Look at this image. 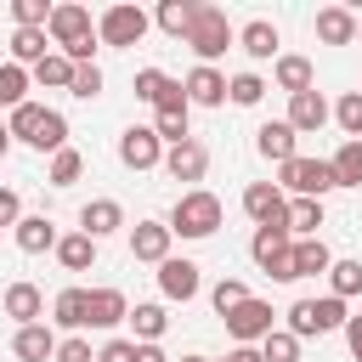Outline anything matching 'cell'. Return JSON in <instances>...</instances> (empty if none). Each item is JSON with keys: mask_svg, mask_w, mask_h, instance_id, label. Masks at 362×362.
Returning a JSON list of instances; mask_svg holds the SVG:
<instances>
[{"mask_svg": "<svg viewBox=\"0 0 362 362\" xmlns=\"http://www.w3.org/2000/svg\"><path fill=\"white\" fill-rule=\"evenodd\" d=\"M345 345H351V356L362 362V311H351V322H345Z\"/></svg>", "mask_w": 362, "mask_h": 362, "instance_id": "cell-50", "label": "cell"}, {"mask_svg": "<svg viewBox=\"0 0 362 362\" xmlns=\"http://www.w3.org/2000/svg\"><path fill=\"white\" fill-rule=\"evenodd\" d=\"M226 362H266V356H260V345H232Z\"/></svg>", "mask_w": 362, "mask_h": 362, "instance_id": "cell-51", "label": "cell"}, {"mask_svg": "<svg viewBox=\"0 0 362 362\" xmlns=\"http://www.w3.org/2000/svg\"><path fill=\"white\" fill-rule=\"evenodd\" d=\"M283 317H288V334H294V339H311V334H334V328H345V322H351L345 300H334V294H322V300H294Z\"/></svg>", "mask_w": 362, "mask_h": 362, "instance_id": "cell-2", "label": "cell"}, {"mask_svg": "<svg viewBox=\"0 0 362 362\" xmlns=\"http://www.w3.org/2000/svg\"><path fill=\"white\" fill-rule=\"evenodd\" d=\"M317 226H322V198H294L288 204V232L294 238H317Z\"/></svg>", "mask_w": 362, "mask_h": 362, "instance_id": "cell-33", "label": "cell"}, {"mask_svg": "<svg viewBox=\"0 0 362 362\" xmlns=\"http://www.w3.org/2000/svg\"><path fill=\"white\" fill-rule=\"evenodd\" d=\"M255 266L277 283H294V232L288 226H255V243H249Z\"/></svg>", "mask_w": 362, "mask_h": 362, "instance_id": "cell-3", "label": "cell"}, {"mask_svg": "<svg viewBox=\"0 0 362 362\" xmlns=\"http://www.w3.org/2000/svg\"><path fill=\"white\" fill-rule=\"evenodd\" d=\"M85 300H90V288H62V294L51 300V322L68 328V334H79V328H85Z\"/></svg>", "mask_w": 362, "mask_h": 362, "instance_id": "cell-29", "label": "cell"}, {"mask_svg": "<svg viewBox=\"0 0 362 362\" xmlns=\"http://www.w3.org/2000/svg\"><path fill=\"white\" fill-rule=\"evenodd\" d=\"M40 119H45V107H40V102H23V107L6 119L11 141H28V147H34V136H40Z\"/></svg>", "mask_w": 362, "mask_h": 362, "instance_id": "cell-38", "label": "cell"}, {"mask_svg": "<svg viewBox=\"0 0 362 362\" xmlns=\"http://www.w3.org/2000/svg\"><path fill=\"white\" fill-rule=\"evenodd\" d=\"M34 147H40V153H62V147H68V119H62L57 107H45V119H40V136H34Z\"/></svg>", "mask_w": 362, "mask_h": 362, "instance_id": "cell-39", "label": "cell"}, {"mask_svg": "<svg viewBox=\"0 0 362 362\" xmlns=\"http://www.w3.org/2000/svg\"><path fill=\"white\" fill-rule=\"evenodd\" d=\"M34 85H51V90H68L74 85V62L62 57V51H51L40 68H34Z\"/></svg>", "mask_w": 362, "mask_h": 362, "instance_id": "cell-36", "label": "cell"}, {"mask_svg": "<svg viewBox=\"0 0 362 362\" xmlns=\"http://www.w3.org/2000/svg\"><path fill=\"white\" fill-rule=\"evenodd\" d=\"M136 362H170V356H164L158 345H136Z\"/></svg>", "mask_w": 362, "mask_h": 362, "instance_id": "cell-52", "label": "cell"}, {"mask_svg": "<svg viewBox=\"0 0 362 362\" xmlns=\"http://www.w3.org/2000/svg\"><path fill=\"white\" fill-rule=\"evenodd\" d=\"M79 175H85V158H79L74 147H62V153H51V170H45V181H51V187H74Z\"/></svg>", "mask_w": 362, "mask_h": 362, "instance_id": "cell-40", "label": "cell"}, {"mask_svg": "<svg viewBox=\"0 0 362 362\" xmlns=\"http://www.w3.org/2000/svg\"><path fill=\"white\" fill-rule=\"evenodd\" d=\"M96 362H136V339H107L96 351Z\"/></svg>", "mask_w": 362, "mask_h": 362, "instance_id": "cell-48", "label": "cell"}, {"mask_svg": "<svg viewBox=\"0 0 362 362\" xmlns=\"http://www.w3.org/2000/svg\"><path fill=\"white\" fill-rule=\"evenodd\" d=\"M260 356H266V362H300V339H294L288 328H272V334L260 339Z\"/></svg>", "mask_w": 362, "mask_h": 362, "instance_id": "cell-42", "label": "cell"}, {"mask_svg": "<svg viewBox=\"0 0 362 362\" xmlns=\"http://www.w3.org/2000/svg\"><path fill=\"white\" fill-rule=\"evenodd\" d=\"M334 119H339L345 141H362V90H345V96L334 102Z\"/></svg>", "mask_w": 362, "mask_h": 362, "instance_id": "cell-41", "label": "cell"}, {"mask_svg": "<svg viewBox=\"0 0 362 362\" xmlns=\"http://www.w3.org/2000/svg\"><path fill=\"white\" fill-rule=\"evenodd\" d=\"M119 164H124V170H158V164H164L158 130H153V124H130V130L119 136Z\"/></svg>", "mask_w": 362, "mask_h": 362, "instance_id": "cell-9", "label": "cell"}, {"mask_svg": "<svg viewBox=\"0 0 362 362\" xmlns=\"http://www.w3.org/2000/svg\"><path fill=\"white\" fill-rule=\"evenodd\" d=\"M68 96H79V102H90V96H102V68H96V62H85V68H74V85H68Z\"/></svg>", "mask_w": 362, "mask_h": 362, "instance_id": "cell-46", "label": "cell"}, {"mask_svg": "<svg viewBox=\"0 0 362 362\" xmlns=\"http://www.w3.org/2000/svg\"><path fill=\"white\" fill-rule=\"evenodd\" d=\"M255 147H260V158H272L277 170L294 158V124L288 119H266L260 130H255Z\"/></svg>", "mask_w": 362, "mask_h": 362, "instance_id": "cell-19", "label": "cell"}, {"mask_svg": "<svg viewBox=\"0 0 362 362\" xmlns=\"http://www.w3.org/2000/svg\"><path fill=\"white\" fill-rule=\"evenodd\" d=\"M28 85H34V74L28 68H17V62H0V107H23L28 102Z\"/></svg>", "mask_w": 362, "mask_h": 362, "instance_id": "cell-32", "label": "cell"}, {"mask_svg": "<svg viewBox=\"0 0 362 362\" xmlns=\"http://www.w3.org/2000/svg\"><path fill=\"white\" fill-rule=\"evenodd\" d=\"M119 322H130V300H124L119 288H90V300H85V328H119Z\"/></svg>", "mask_w": 362, "mask_h": 362, "instance_id": "cell-17", "label": "cell"}, {"mask_svg": "<svg viewBox=\"0 0 362 362\" xmlns=\"http://www.w3.org/2000/svg\"><path fill=\"white\" fill-rule=\"evenodd\" d=\"M181 45H192V51H198V62H209V68H215V57H226V45H238V34H232V23H226V11H221V6H198L192 34H187Z\"/></svg>", "mask_w": 362, "mask_h": 362, "instance_id": "cell-4", "label": "cell"}, {"mask_svg": "<svg viewBox=\"0 0 362 362\" xmlns=\"http://www.w3.org/2000/svg\"><path fill=\"white\" fill-rule=\"evenodd\" d=\"M243 215L255 226H288V204H283V192L272 181H249L243 187Z\"/></svg>", "mask_w": 362, "mask_h": 362, "instance_id": "cell-11", "label": "cell"}, {"mask_svg": "<svg viewBox=\"0 0 362 362\" xmlns=\"http://www.w3.org/2000/svg\"><path fill=\"white\" fill-rule=\"evenodd\" d=\"M187 119H192V102H187V90H181V79L164 90V102L153 107V130H158V141L164 147H181V141H192V130H187Z\"/></svg>", "mask_w": 362, "mask_h": 362, "instance_id": "cell-7", "label": "cell"}, {"mask_svg": "<svg viewBox=\"0 0 362 362\" xmlns=\"http://www.w3.org/2000/svg\"><path fill=\"white\" fill-rule=\"evenodd\" d=\"M6 153H11V130L0 124V158H6Z\"/></svg>", "mask_w": 362, "mask_h": 362, "instance_id": "cell-53", "label": "cell"}, {"mask_svg": "<svg viewBox=\"0 0 362 362\" xmlns=\"http://www.w3.org/2000/svg\"><path fill=\"white\" fill-rule=\"evenodd\" d=\"M221 221H226V209H221V198L209 187H187L175 198V209H170V232L175 238H215Z\"/></svg>", "mask_w": 362, "mask_h": 362, "instance_id": "cell-1", "label": "cell"}, {"mask_svg": "<svg viewBox=\"0 0 362 362\" xmlns=\"http://www.w3.org/2000/svg\"><path fill=\"white\" fill-rule=\"evenodd\" d=\"M11 23L17 28H45L51 23V6L45 0H11Z\"/></svg>", "mask_w": 362, "mask_h": 362, "instance_id": "cell-45", "label": "cell"}, {"mask_svg": "<svg viewBox=\"0 0 362 362\" xmlns=\"http://www.w3.org/2000/svg\"><path fill=\"white\" fill-rule=\"evenodd\" d=\"M328 102H322V90L311 85V90H300V96H288V124H294V136H317L322 124H328Z\"/></svg>", "mask_w": 362, "mask_h": 362, "instance_id": "cell-14", "label": "cell"}, {"mask_svg": "<svg viewBox=\"0 0 362 362\" xmlns=\"http://www.w3.org/2000/svg\"><path fill=\"white\" fill-rule=\"evenodd\" d=\"M328 266H334V255L322 238H294V277H322Z\"/></svg>", "mask_w": 362, "mask_h": 362, "instance_id": "cell-28", "label": "cell"}, {"mask_svg": "<svg viewBox=\"0 0 362 362\" xmlns=\"http://www.w3.org/2000/svg\"><path fill=\"white\" fill-rule=\"evenodd\" d=\"M141 34H147V11L141 6H107L102 17H96V40L102 45H141Z\"/></svg>", "mask_w": 362, "mask_h": 362, "instance_id": "cell-8", "label": "cell"}, {"mask_svg": "<svg viewBox=\"0 0 362 362\" xmlns=\"http://www.w3.org/2000/svg\"><path fill=\"white\" fill-rule=\"evenodd\" d=\"M181 362H209V356H181Z\"/></svg>", "mask_w": 362, "mask_h": 362, "instance_id": "cell-54", "label": "cell"}, {"mask_svg": "<svg viewBox=\"0 0 362 362\" xmlns=\"http://www.w3.org/2000/svg\"><path fill=\"white\" fill-rule=\"evenodd\" d=\"M198 288H204L198 260H175V255H170V260L158 266V294H164V300H192Z\"/></svg>", "mask_w": 362, "mask_h": 362, "instance_id": "cell-16", "label": "cell"}, {"mask_svg": "<svg viewBox=\"0 0 362 362\" xmlns=\"http://www.w3.org/2000/svg\"><path fill=\"white\" fill-rule=\"evenodd\" d=\"M57 345H62V339H57L45 322H28V328L11 334V351H17L23 362H57Z\"/></svg>", "mask_w": 362, "mask_h": 362, "instance_id": "cell-20", "label": "cell"}, {"mask_svg": "<svg viewBox=\"0 0 362 362\" xmlns=\"http://www.w3.org/2000/svg\"><path fill=\"white\" fill-rule=\"evenodd\" d=\"M170 85H175V79H170V74H164V68H141V74H136V85H130V90H136V102H147V107H158V102H164V90H170Z\"/></svg>", "mask_w": 362, "mask_h": 362, "instance_id": "cell-37", "label": "cell"}, {"mask_svg": "<svg viewBox=\"0 0 362 362\" xmlns=\"http://www.w3.org/2000/svg\"><path fill=\"white\" fill-rule=\"evenodd\" d=\"M11 232H17V249H23V255H45V249L57 255V226H51L45 215H23Z\"/></svg>", "mask_w": 362, "mask_h": 362, "instance_id": "cell-26", "label": "cell"}, {"mask_svg": "<svg viewBox=\"0 0 362 362\" xmlns=\"http://www.w3.org/2000/svg\"><path fill=\"white\" fill-rule=\"evenodd\" d=\"M164 170H170V181H204V170H209V147L192 136V141H181V147H164Z\"/></svg>", "mask_w": 362, "mask_h": 362, "instance_id": "cell-15", "label": "cell"}, {"mask_svg": "<svg viewBox=\"0 0 362 362\" xmlns=\"http://www.w3.org/2000/svg\"><path fill=\"white\" fill-rule=\"evenodd\" d=\"M119 226H124V204H119V198H90V204L79 209V232L96 238V243H102L107 232H119Z\"/></svg>", "mask_w": 362, "mask_h": 362, "instance_id": "cell-18", "label": "cell"}, {"mask_svg": "<svg viewBox=\"0 0 362 362\" xmlns=\"http://www.w3.org/2000/svg\"><path fill=\"white\" fill-rule=\"evenodd\" d=\"M283 187H288L294 198H322V192H334L339 181H334V164H328V158H305V153H294V158L283 164Z\"/></svg>", "mask_w": 362, "mask_h": 362, "instance_id": "cell-6", "label": "cell"}, {"mask_svg": "<svg viewBox=\"0 0 362 362\" xmlns=\"http://www.w3.org/2000/svg\"><path fill=\"white\" fill-rule=\"evenodd\" d=\"M57 362H96V351H90L85 334H68V339L57 345Z\"/></svg>", "mask_w": 362, "mask_h": 362, "instance_id": "cell-47", "label": "cell"}, {"mask_svg": "<svg viewBox=\"0 0 362 362\" xmlns=\"http://www.w3.org/2000/svg\"><path fill=\"white\" fill-rule=\"evenodd\" d=\"M272 317H277V311H272L266 300H255V294H249V300H243V305H238L232 317H221V322H226V334H232L238 345H260V339H266V334L277 328Z\"/></svg>", "mask_w": 362, "mask_h": 362, "instance_id": "cell-10", "label": "cell"}, {"mask_svg": "<svg viewBox=\"0 0 362 362\" xmlns=\"http://www.w3.org/2000/svg\"><path fill=\"white\" fill-rule=\"evenodd\" d=\"M328 294H334V300L362 294V260H334V266H328Z\"/></svg>", "mask_w": 362, "mask_h": 362, "instance_id": "cell-34", "label": "cell"}, {"mask_svg": "<svg viewBox=\"0 0 362 362\" xmlns=\"http://www.w3.org/2000/svg\"><path fill=\"white\" fill-rule=\"evenodd\" d=\"M130 328H136V345H158L164 339V328H170V317H164V305H136L130 311Z\"/></svg>", "mask_w": 362, "mask_h": 362, "instance_id": "cell-31", "label": "cell"}, {"mask_svg": "<svg viewBox=\"0 0 362 362\" xmlns=\"http://www.w3.org/2000/svg\"><path fill=\"white\" fill-rule=\"evenodd\" d=\"M356 40H362V23H356Z\"/></svg>", "mask_w": 362, "mask_h": 362, "instance_id": "cell-55", "label": "cell"}, {"mask_svg": "<svg viewBox=\"0 0 362 362\" xmlns=\"http://www.w3.org/2000/svg\"><path fill=\"white\" fill-rule=\"evenodd\" d=\"M170 243H175L170 221H136V226H130V255L147 260V266H164V260H170Z\"/></svg>", "mask_w": 362, "mask_h": 362, "instance_id": "cell-12", "label": "cell"}, {"mask_svg": "<svg viewBox=\"0 0 362 362\" xmlns=\"http://www.w3.org/2000/svg\"><path fill=\"white\" fill-rule=\"evenodd\" d=\"M17 221H23V198L11 187H0V226H17Z\"/></svg>", "mask_w": 362, "mask_h": 362, "instance_id": "cell-49", "label": "cell"}, {"mask_svg": "<svg viewBox=\"0 0 362 362\" xmlns=\"http://www.w3.org/2000/svg\"><path fill=\"white\" fill-rule=\"evenodd\" d=\"M45 57H51V34H45V28H17V34H11V62H17V68L34 74Z\"/></svg>", "mask_w": 362, "mask_h": 362, "instance_id": "cell-24", "label": "cell"}, {"mask_svg": "<svg viewBox=\"0 0 362 362\" xmlns=\"http://www.w3.org/2000/svg\"><path fill=\"white\" fill-rule=\"evenodd\" d=\"M266 96V79L260 74H238V79H226V102H238V107H255Z\"/></svg>", "mask_w": 362, "mask_h": 362, "instance_id": "cell-43", "label": "cell"}, {"mask_svg": "<svg viewBox=\"0 0 362 362\" xmlns=\"http://www.w3.org/2000/svg\"><path fill=\"white\" fill-rule=\"evenodd\" d=\"M243 300H249V288H243V283H238V277H221V283H215V288H209V305H215V311H221V317H232V311H238V305H243Z\"/></svg>", "mask_w": 362, "mask_h": 362, "instance_id": "cell-44", "label": "cell"}, {"mask_svg": "<svg viewBox=\"0 0 362 362\" xmlns=\"http://www.w3.org/2000/svg\"><path fill=\"white\" fill-rule=\"evenodd\" d=\"M238 45L255 57V62H277L283 51V40H277V23H266V17H255V23H243V34H238Z\"/></svg>", "mask_w": 362, "mask_h": 362, "instance_id": "cell-23", "label": "cell"}, {"mask_svg": "<svg viewBox=\"0 0 362 362\" xmlns=\"http://www.w3.org/2000/svg\"><path fill=\"white\" fill-rule=\"evenodd\" d=\"M181 90H187L192 107H221V102H226V74L209 68V62H198V68L181 79Z\"/></svg>", "mask_w": 362, "mask_h": 362, "instance_id": "cell-13", "label": "cell"}, {"mask_svg": "<svg viewBox=\"0 0 362 362\" xmlns=\"http://www.w3.org/2000/svg\"><path fill=\"white\" fill-rule=\"evenodd\" d=\"M57 260H62L68 272H85V266H96V238H85V232H68V238H57Z\"/></svg>", "mask_w": 362, "mask_h": 362, "instance_id": "cell-30", "label": "cell"}, {"mask_svg": "<svg viewBox=\"0 0 362 362\" xmlns=\"http://www.w3.org/2000/svg\"><path fill=\"white\" fill-rule=\"evenodd\" d=\"M356 23H362V17H356L351 6H322V11H317V40H322V45H351V40H356Z\"/></svg>", "mask_w": 362, "mask_h": 362, "instance_id": "cell-21", "label": "cell"}, {"mask_svg": "<svg viewBox=\"0 0 362 362\" xmlns=\"http://www.w3.org/2000/svg\"><path fill=\"white\" fill-rule=\"evenodd\" d=\"M45 34H51V45H62V57H74L85 40H96V17H90L85 6L62 0V6H51V23H45Z\"/></svg>", "mask_w": 362, "mask_h": 362, "instance_id": "cell-5", "label": "cell"}, {"mask_svg": "<svg viewBox=\"0 0 362 362\" xmlns=\"http://www.w3.org/2000/svg\"><path fill=\"white\" fill-rule=\"evenodd\" d=\"M339 187H362V141H339V153L328 158Z\"/></svg>", "mask_w": 362, "mask_h": 362, "instance_id": "cell-35", "label": "cell"}, {"mask_svg": "<svg viewBox=\"0 0 362 362\" xmlns=\"http://www.w3.org/2000/svg\"><path fill=\"white\" fill-rule=\"evenodd\" d=\"M0 305H6V317H17V328H28V322L45 317V294H40L34 283H11V288L0 294Z\"/></svg>", "mask_w": 362, "mask_h": 362, "instance_id": "cell-22", "label": "cell"}, {"mask_svg": "<svg viewBox=\"0 0 362 362\" xmlns=\"http://www.w3.org/2000/svg\"><path fill=\"white\" fill-rule=\"evenodd\" d=\"M272 79H277V90H288V96L311 90V57H300V51H283V57L272 62Z\"/></svg>", "mask_w": 362, "mask_h": 362, "instance_id": "cell-25", "label": "cell"}, {"mask_svg": "<svg viewBox=\"0 0 362 362\" xmlns=\"http://www.w3.org/2000/svg\"><path fill=\"white\" fill-rule=\"evenodd\" d=\"M192 17H198V0H158V11H153V23L164 34H175V40L192 34Z\"/></svg>", "mask_w": 362, "mask_h": 362, "instance_id": "cell-27", "label": "cell"}]
</instances>
